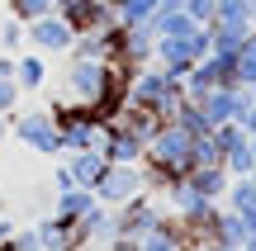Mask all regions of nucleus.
Wrapping results in <instances>:
<instances>
[{
    "label": "nucleus",
    "instance_id": "12",
    "mask_svg": "<svg viewBox=\"0 0 256 251\" xmlns=\"http://www.w3.org/2000/svg\"><path fill=\"white\" fill-rule=\"evenodd\" d=\"M171 199H176V209H180L185 218H204V214H209V195H200L190 180H176Z\"/></svg>",
    "mask_w": 256,
    "mask_h": 251
},
{
    "label": "nucleus",
    "instance_id": "4",
    "mask_svg": "<svg viewBox=\"0 0 256 251\" xmlns=\"http://www.w3.org/2000/svg\"><path fill=\"white\" fill-rule=\"evenodd\" d=\"M142 195V171H138V161H110V171L100 176V185H95V199H100L104 209H119L128 199Z\"/></svg>",
    "mask_w": 256,
    "mask_h": 251
},
{
    "label": "nucleus",
    "instance_id": "17",
    "mask_svg": "<svg viewBox=\"0 0 256 251\" xmlns=\"http://www.w3.org/2000/svg\"><path fill=\"white\" fill-rule=\"evenodd\" d=\"M19 95H24V90H19L14 81H0V114H5V119H10V109L19 104Z\"/></svg>",
    "mask_w": 256,
    "mask_h": 251
},
{
    "label": "nucleus",
    "instance_id": "19",
    "mask_svg": "<svg viewBox=\"0 0 256 251\" xmlns=\"http://www.w3.org/2000/svg\"><path fill=\"white\" fill-rule=\"evenodd\" d=\"M0 81H14V57L0 52Z\"/></svg>",
    "mask_w": 256,
    "mask_h": 251
},
{
    "label": "nucleus",
    "instance_id": "14",
    "mask_svg": "<svg viewBox=\"0 0 256 251\" xmlns=\"http://www.w3.org/2000/svg\"><path fill=\"white\" fill-rule=\"evenodd\" d=\"M52 5L57 0H10V14H14L19 24H28V19H38V14H52Z\"/></svg>",
    "mask_w": 256,
    "mask_h": 251
},
{
    "label": "nucleus",
    "instance_id": "1",
    "mask_svg": "<svg viewBox=\"0 0 256 251\" xmlns=\"http://www.w3.org/2000/svg\"><path fill=\"white\" fill-rule=\"evenodd\" d=\"M66 90L76 95L72 104H81V109H110V100L119 95V76H114L110 62H100V57H72L66 62Z\"/></svg>",
    "mask_w": 256,
    "mask_h": 251
},
{
    "label": "nucleus",
    "instance_id": "11",
    "mask_svg": "<svg viewBox=\"0 0 256 251\" xmlns=\"http://www.w3.org/2000/svg\"><path fill=\"white\" fill-rule=\"evenodd\" d=\"M43 81H48L43 52H19V57H14V85L28 95V90H43Z\"/></svg>",
    "mask_w": 256,
    "mask_h": 251
},
{
    "label": "nucleus",
    "instance_id": "22",
    "mask_svg": "<svg viewBox=\"0 0 256 251\" xmlns=\"http://www.w3.org/2000/svg\"><path fill=\"white\" fill-rule=\"evenodd\" d=\"M86 251H90V247H86ZM100 251H110V247H100Z\"/></svg>",
    "mask_w": 256,
    "mask_h": 251
},
{
    "label": "nucleus",
    "instance_id": "13",
    "mask_svg": "<svg viewBox=\"0 0 256 251\" xmlns=\"http://www.w3.org/2000/svg\"><path fill=\"white\" fill-rule=\"evenodd\" d=\"M138 251H180V237L162 223V228H152L147 237H138Z\"/></svg>",
    "mask_w": 256,
    "mask_h": 251
},
{
    "label": "nucleus",
    "instance_id": "20",
    "mask_svg": "<svg viewBox=\"0 0 256 251\" xmlns=\"http://www.w3.org/2000/svg\"><path fill=\"white\" fill-rule=\"evenodd\" d=\"M110 251H138V242H133V237H114Z\"/></svg>",
    "mask_w": 256,
    "mask_h": 251
},
{
    "label": "nucleus",
    "instance_id": "5",
    "mask_svg": "<svg viewBox=\"0 0 256 251\" xmlns=\"http://www.w3.org/2000/svg\"><path fill=\"white\" fill-rule=\"evenodd\" d=\"M24 43L34 47V52H72V43H76V28L66 24L62 14H38V19H28L24 24Z\"/></svg>",
    "mask_w": 256,
    "mask_h": 251
},
{
    "label": "nucleus",
    "instance_id": "16",
    "mask_svg": "<svg viewBox=\"0 0 256 251\" xmlns=\"http://www.w3.org/2000/svg\"><path fill=\"white\" fill-rule=\"evenodd\" d=\"M180 5L194 24H214V14H218V0H180Z\"/></svg>",
    "mask_w": 256,
    "mask_h": 251
},
{
    "label": "nucleus",
    "instance_id": "9",
    "mask_svg": "<svg viewBox=\"0 0 256 251\" xmlns=\"http://www.w3.org/2000/svg\"><path fill=\"white\" fill-rule=\"evenodd\" d=\"M100 209V199H95V190H81V185H72V190H62L57 195V204H52V214L62 218V223H72V228H81L86 218Z\"/></svg>",
    "mask_w": 256,
    "mask_h": 251
},
{
    "label": "nucleus",
    "instance_id": "18",
    "mask_svg": "<svg viewBox=\"0 0 256 251\" xmlns=\"http://www.w3.org/2000/svg\"><path fill=\"white\" fill-rule=\"evenodd\" d=\"M72 185H76V180H72V171H66V166H57V171H52V190L62 195V190H72Z\"/></svg>",
    "mask_w": 256,
    "mask_h": 251
},
{
    "label": "nucleus",
    "instance_id": "8",
    "mask_svg": "<svg viewBox=\"0 0 256 251\" xmlns=\"http://www.w3.org/2000/svg\"><path fill=\"white\" fill-rule=\"evenodd\" d=\"M34 233H38V242H43V251H86L81 233H76L72 223H62L57 214H43L34 223Z\"/></svg>",
    "mask_w": 256,
    "mask_h": 251
},
{
    "label": "nucleus",
    "instance_id": "21",
    "mask_svg": "<svg viewBox=\"0 0 256 251\" xmlns=\"http://www.w3.org/2000/svg\"><path fill=\"white\" fill-rule=\"evenodd\" d=\"M5 138H10V119L0 114V142H5Z\"/></svg>",
    "mask_w": 256,
    "mask_h": 251
},
{
    "label": "nucleus",
    "instance_id": "10",
    "mask_svg": "<svg viewBox=\"0 0 256 251\" xmlns=\"http://www.w3.org/2000/svg\"><path fill=\"white\" fill-rule=\"evenodd\" d=\"M66 171H72V180H76L81 190H95V185H100V176L110 171V157H104L100 147H90V152H72Z\"/></svg>",
    "mask_w": 256,
    "mask_h": 251
},
{
    "label": "nucleus",
    "instance_id": "6",
    "mask_svg": "<svg viewBox=\"0 0 256 251\" xmlns=\"http://www.w3.org/2000/svg\"><path fill=\"white\" fill-rule=\"evenodd\" d=\"M152 228H162V214H156V204L152 199H128V204H119L114 209V237H147Z\"/></svg>",
    "mask_w": 256,
    "mask_h": 251
},
{
    "label": "nucleus",
    "instance_id": "15",
    "mask_svg": "<svg viewBox=\"0 0 256 251\" xmlns=\"http://www.w3.org/2000/svg\"><path fill=\"white\" fill-rule=\"evenodd\" d=\"M19 47H24V24H19L14 14L0 24V52H10V57H19Z\"/></svg>",
    "mask_w": 256,
    "mask_h": 251
},
{
    "label": "nucleus",
    "instance_id": "3",
    "mask_svg": "<svg viewBox=\"0 0 256 251\" xmlns=\"http://www.w3.org/2000/svg\"><path fill=\"white\" fill-rule=\"evenodd\" d=\"M10 138L38 157H62V133L52 123V109H24L10 119Z\"/></svg>",
    "mask_w": 256,
    "mask_h": 251
},
{
    "label": "nucleus",
    "instance_id": "2",
    "mask_svg": "<svg viewBox=\"0 0 256 251\" xmlns=\"http://www.w3.org/2000/svg\"><path fill=\"white\" fill-rule=\"evenodd\" d=\"M142 157L152 161L162 176L180 180V171H190V166H194V138L180 128V123H156V128L147 133Z\"/></svg>",
    "mask_w": 256,
    "mask_h": 251
},
{
    "label": "nucleus",
    "instance_id": "7",
    "mask_svg": "<svg viewBox=\"0 0 256 251\" xmlns=\"http://www.w3.org/2000/svg\"><path fill=\"white\" fill-rule=\"evenodd\" d=\"M152 28L147 24H128V28H114V57L119 62H128V66H138V62H147V52H152Z\"/></svg>",
    "mask_w": 256,
    "mask_h": 251
}]
</instances>
